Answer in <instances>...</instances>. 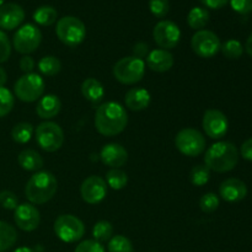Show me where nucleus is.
I'll return each instance as SVG.
<instances>
[{
	"label": "nucleus",
	"mask_w": 252,
	"mask_h": 252,
	"mask_svg": "<svg viewBox=\"0 0 252 252\" xmlns=\"http://www.w3.org/2000/svg\"><path fill=\"white\" fill-rule=\"evenodd\" d=\"M58 181L49 171H37L32 175L25 187V194L32 204H44L57 193Z\"/></svg>",
	"instance_id": "3"
},
{
	"label": "nucleus",
	"mask_w": 252,
	"mask_h": 252,
	"mask_svg": "<svg viewBox=\"0 0 252 252\" xmlns=\"http://www.w3.org/2000/svg\"><path fill=\"white\" fill-rule=\"evenodd\" d=\"M206 144L204 135L194 128H184L175 137V145L185 157H198L206 150Z\"/></svg>",
	"instance_id": "8"
},
{
	"label": "nucleus",
	"mask_w": 252,
	"mask_h": 252,
	"mask_svg": "<svg viewBox=\"0 0 252 252\" xmlns=\"http://www.w3.org/2000/svg\"><path fill=\"white\" fill-rule=\"evenodd\" d=\"M36 142L42 150L47 153H54L63 147L64 132L57 123L46 121L37 126L34 130Z\"/></svg>",
	"instance_id": "7"
},
{
	"label": "nucleus",
	"mask_w": 252,
	"mask_h": 252,
	"mask_svg": "<svg viewBox=\"0 0 252 252\" xmlns=\"http://www.w3.org/2000/svg\"><path fill=\"white\" fill-rule=\"evenodd\" d=\"M34 129L33 126L31 123L27 122H20L14 126L11 130V137L14 142L19 143V144H26L31 140L32 135H33Z\"/></svg>",
	"instance_id": "27"
},
{
	"label": "nucleus",
	"mask_w": 252,
	"mask_h": 252,
	"mask_svg": "<svg viewBox=\"0 0 252 252\" xmlns=\"http://www.w3.org/2000/svg\"><path fill=\"white\" fill-rule=\"evenodd\" d=\"M113 235V226L108 220H100L94 225L93 228V236L94 240L97 243H106L110 241V239Z\"/></svg>",
	"instance_id": "30"
},
{
	"label": "nucleus",
	"mask_w": 252,
	"mask_h": 252,
	"mask_svg": "<svg viewBox=\"0 0 252 252\" xmlns=\"http://www.w3.org/2000/svg\"><path fill=\"white\" fill-rule=\"evenodd\" d=\"M34 65H36V63H34V59L31 56H24L20 59V69L25 74L33 73Z\"/></svg>",
	"instance_id": "42"
},
{
	"label": "nucleus",
	"mask_w": 252,
	"mask_h": 252,
	"mask_svg": "<svg viewBox=\"0 0 252 252\" xmlns=\"http://www.w3.org/2000/svg\"><path fill=\"white\" fill-rule=\"evenodd\" d=\"M62 110V102L59 97L53 94L42 96L36 106V113L42 120H52L59 115Z\"/></svg>",
	"instance_id": "21"
},
{
	"label": "nucleus",
	"mask_w": 252,
	"mask_h": 252,
	"mask_svg": "<svg viewBox=\"0 0 252 252\" xmlns=\"http://www.w3.org/2000/svg\"><path fill=\"white\" fill-rule=\"evenodd\" d=\"M100 159L106 166L111 169H120L127 162L128 152L118 143H108L101 149Z\"/></svg>",
	"instance_id": "17"
},
{
	"label": "nucleus",
	"mask_w": 252,
	"mask_h": 252,
	"mask_svg": "<svg viewBox=\"0 0 252 252\" xmlns=\"http://www.w3.org/2000/svg\"><path fill=\"white\" fill-rule=\"evenodd\" d=\"M245 51H246V53L249 54V56L252 57V33L250 34V36H249L248 41H246Z\"/></svg>",
	"instance_id": "46"
},
{
	"label": "nucleus",
	"mask_w": 252,
	"mask_h": 252,
	"mask_svg": "<svg viewBox=\"0 0 252 252\" xmlns=\"http://www.w3.org/2000/svg\"><path fill=\"white\" fill-rule=\"evenodd\" d=\"M11 56V43L6 33L0 31V64L5 63Z\"/></svg>",
	"instance_id": "38"
},
{
	"label": "nucleus",
	"mask_w": 252,
	"mask_h": 252,
	"mask_svg": "<svg viewBox=\"0 0 252 252\" xmlns=\"http://www.w3.org/2000/svg\"><path fill=\"white\" fill-rule=\"evenodd\" d=\"M219 204H220L219 197L213 192H208V193L203 194L199 199V208L204 213H213L218 209Z\"/></svg>",
	"instance_id": "35"
},
{
	"label": "nucleus",
	"mask_w": 252,
	"mask_h": 252,
	"mask_svg": "<svg viewBox=\"0 0 252 252\" xmlns=\"http://www.w3.org/2000/svg\"><path fill=\"white\" fill-rule=\"evenodd\" d=\"M57 19H58V11L49 5L39 6L33 12L34 22L41 26H51L57 21Z\"/></svg>",
	"instance_id": "26"
},
{
	"label": "nucleus",
	"mask_w": 252,
	"mask_h": 252,
	"mask_svg": "<svg viewBox=\"0 0 252 252\" xmlns=\"http://www.w3.org/2000/svg\"><path fill=\"white\" fill-rule=\"evenodd\" d=\"M128 125V115L121 103L105 102L96 108L95 128L105 137H115L121 134Z\"/></svg>",
	"instance_id": "1"
},
{
	"label": "nucleus",
	"mask_w": 252,
	"mask_h": 252,
	"mask_svg": "<svg viewBox=\"0 0 252 252\" xmlns=\"http://www.w3.org/2000/svg\"><path fill=\"white\" fill-rule=\"evenodd\" d=\"M153 37L158 46L165 51L174 49L181 39V31L175 22L170 20H162L155 25L153 30Z\"/></svg>",
	"instance_id": "12"
},
{
	"label": "nucleus",
	"mask_w": 252,
	"mask_h": 252,
	"mask_svg": "<svg viewBox=\"0 0 252 252\" xmlns=\"http://www.w3.org/2000/svg\"><path fill=\"white\" fill-rule=\"evenodd\" d=\"M147 65L150 70L157 71V73H165L169 71L174 65V56L169 51L165 49H153L148 54Z\"/></svg>",
	"instance_id": "19"
},
{
	"label": "nucleus",
	"mask_w": 252,
	"mask_h": 252,
	"mask_svg": "<svg viewBox=\"0 0 252 252\" xmlns=\"http://www.w3.org/2000/svg\"><path fill=\"white\" fill-rule=\"evenodd\" d=\"M17 231L11 224L0 220V252H5L16 244Z\"/></svg>",
	"instance_id": "25"
},
{
	"label": "nucleus",
	"mask_w": 252,
	"mask_h": 252,
	"mask_svg": "<svg viewBox=\"0 0 252 252\" xmlns=\"http://www.w3.org/2000/svg\"><path fill=\"white\" fill-rule=\"evenodd\" d=\"M219 194L221 198L229 203H236L240 202L248 196V186L241 180L230 177L224 180L219 186Z\"/></svg>",
	"instance_id": "16"
},
{
	"label": "nucleus",
	"mask_w": 252,
	"mask_h": 252,
	"mask_svg": "<svg viewBox=\"0 0 252 252\" xmlns=\"http://www.w3.org/2000/svg\"><path fill=\"white\" fill-rule=\"evenodd\" d=\"M112 74L123 85H134L144 78L145 63L134 56L125 57L113 65Z\"/></svg>",
	"instance_id": "4"
},
{
	"label": "nucleus",
	"mask_w": 252,
	"mask_h": 252,
	"mask_svg": "<svg viewBox=\"0 0 252 252\" xmlns=\"http://www.w3.org/2000/svg\"><path fill=\"white\" fill-rule=\"evenodd\" d=\"M80 194L83 201L88 204H98L107 194V184L102 177L91 175L81 184Z\"/></svg>",
	"instance_id": "14"
},
{
	"label": "nucleus",
	"mask_w": 252,
	"mask_h": 252,
	"mask_svg": "<svg viewBox=\"0 0 252 252\" xmlns=\"http://www.w3.org/2000/svg\"><path fill=\"white\" fill-rule=\"evenodd\" d=\"M106 184L110 186L112 189L120 191V189H125L128 184V176L123 170L121 169H111L106 174Z\"/></svg>",
	"instance_id": "29"
},
{
	"label": "nucleus",
	"mask_w": 252,
	"mask_h": 252,
	"mask_svg": "<svg viewBox=\"0 0 252 252\" xmlns=\"http://www.w3.org/2000/svg\"><path fill=\"white\" fill-rule=\"evenodd\" d=\"M74 252H105V249L96 240H85L76 246Z\"/></svg>",
	"instance_id": "39"
},
{
	"label": "nucleus",
	"mask_w": 252,
	"mask_h": 252,
	"mask_svg": "<svg viewBox=\"0 0 252 252\" xmlns=\"http://www.w3.org/2000/svg\"><path fill=\"white\" fill-rule=\"evenodd\" d=\"M132 51H133V54H134V57H137V58L139 59L147 58L148 54L150 53L149 44L145 43V42H138V43H135Z\"/></svg>",
	"instance_id": "41"
},
{
	"label": "nucleus",
	"mask_w": 252,
	"mask_h": 252,
	"mask_svg": "<svg viewBox=\"0 0 252 252\" xmlns=\"http://www.w3.org/2000/svg\"><path fill=\"white\" fill-rule=\"evenodd\" d=\"M149 9L155 17L162 19L169 14L170 2L169 0H149Z\"/></svg>",
	"instance_id": "36"
},
{
	"label": "nucleus",
	"mask_w": 252,
	"mask_h": 252,
	"mask_svg": "<svg viewBox=\"0 0 252 252\" xmlns=\"http://www.w3.org/2000/svg\"><path fill=\"white\" fill-rule=\"evenodd\" d=\"M152 102V96L150 93L144 88H133L127 91L125 96L126 107L129 108L130 111H144L149 107Z\"/></svg>",
	"instance_id": "20"
},
{
	"label": "nucleus",
	"mask_w": 252,
	"mask_h": 252,
	"mask_svg": "<svg viewBox=\"0 0 252 252\" xmlns=\"http://www.w3.org/2000/svg\"><path fill=\"white\" fill-rule=\"evenodd\" d=\"M209 17L211 16H209L208 10L201 6H196L189 10V15H187V24L191 29L199 31L208 25Z\"/></svg>",
	"instance_id": "24"
},
{
	"label": "nucleus",
	"mask_w": 252,
	"mask_h": 252,
	"mask_svg": "<svg viewBox=\"0 0 252 252\" xmlns=\"http://www.w3.org/2000/svg\"><path fill=\"white\" fill-rule=\"evenodd\" d=\"M56 33L62 43L73 48L84 42L86 37V27L78 17L64 16L57 22Z\"/></svg>",
	"instance_id": "5"
},
{
	"label": "nucleus",
	"mask_w": 252,
	"mask_h": 252,
	"mask_svg": "<svg viewBox=\"0 0 252 252\" xmlns=\"http://www.w3.org/2000/svg\"><path fill=\"white\" fill-rule=\"evenodd\" d=\"M220 39L209 30H199L192 36L191 48L198 57L204 59L213 58L220 51Z\"/></svg>",
	"instance_id": "11"
},
{
	"label": "nucleus",
	"mask_w": 252,
	"mask_h": 252,
	"mask_svg": "<svg viewBox=\"0 0 252 252\" xmlns=\"http://www.w3.org/2000/svg\"><path fill=\"white\" fill-rule=\"evenodd\" d=\"M14 252H34V251L32 250V249H30V248H26V246H22V248H19V249H16V250H15Z\"/></svg>",
	"instance_id": "47"
},
{
	"label": "nucleus",
	"mask_w": 252,
	"mask_h": 252,
	"mask_svg": "<svg viewBox=\"0 0 252 252\" xmlns=\"http://www.w3.org/2000/svg\"><path fill=\"white\" fill-rule=\"evenodd\" d=\"M44 88L46 84L39 74L29 73L17 79L14 85V93L22 102H34L43 96Z\"/></svg>",
	"instance_id": "6"
},
{
	"label": "nucleus",
	"mask_w": 252,
	"mask_h": 252,
	"mask_svg": "<svg viewBox=\"0 0 252 252\" xmlns=\"http://www.w3.org/2000/svg\"><path fill=\"white\" fill-rule=\"evenodd\" d=\"M240 155L248 161H252V138L243 143L240 148Z\"/></svg>",
	"instance_id": "43"
},
{
	"label": "nucleus",
	"mask_w": 252,
	"mask_h": 252,
	"mask_svg": "<svg viewBox=\"0 0 252 252\" xmlns=\"http://www.w3.org/2000/svg\"><path fill=\"white\" fill-rule=\"evenodd\" d=\"M14 220L17 228L24 231H33L38 228L41 216L39 211L32 203H22L17 206L14 213Z\"/></svg>",
	"instance_id": "15"
},
{
	"label": "nucleus",
	"mask_w": 252,
	"mask_h": 252,
	"mask_svg": "<svg viewBox=\"0 0 252 252\" xmlns=\"http://www.w3.org/2000/svg\"><path fill=\"white\" fill-rule=\"evenodd\" d=\"M221 53L228 59H239L244 53V47L238 39H228L220 47Z\"/></svg>",
	"instance_id": "32"
},
{
	"label": "nucleus",
	"mask_w": 252,
	"mask_h": 252,
	"mask_svg": "<svg viewBox=\"0 0 252 252\" xmlns=\"http://www.w3.org/2000/svg\"><path fill=\"white\" fill-rule=\"evenodd\" d=\"M0 206L7 211H15L19 206V198L14 192L5 189L0 192Z\"/></svg>",
	"instance_id": "37"
},
{
	"label": "nucleus",
	"mask_w": 252,
	"mask_h": 252,
	"mask_svg": "<svg viewBox=\"0 0 252 252\" xmlns=\"http://www.w3.org/2000/svg\"><path fill=\"white\" fill-rule=\"evenodd\" d=\"M7 81V73L2 66H0V88H5Z\"/></svg>",
	"instance_id": "45"
},
{
	"label": "nucleus",
	"mask_w": 252,
	"mask_h": 252,
	"mask_svg": "<svg viewBox=\"0 0 252 252\" xmlns=\"http://www.w3.org/2000/svg\"><path fill=\"white\" fill-rule=\"evenodd\" d=\"M234 11L238 14H249L252 11V0H229Z\"/></svg>",
	"instance_id": "40"
},
{
	"label": "nucleus",
	"mask_w": 252,
	"mask_h": 252,
	"mask_svg": "<svg viewBox=\"0 0 252 252\" xmlns=\"http://www.w3.org/2000/svg\"><path fill=\"white\" fill-rule=\"evenodd\" d=\"M54 233L63 243H76L85 234V226L73 214H62L54 221Z\"/></svg>",
	"instance_id": "9"
},
{
	"label": "nucleus",
	"mask_w": 252,
	"mask_h": 252,
	"mask_svg": "<svg viewBox=\"0 0 252 252\" xmlns=\"http://www.w3.org/2000/svg\"><path fill=\"white\" fill-rule=\"evenodd\" d=\"M4 1H5V0H0V6H1V5L4 4Z\"/></svg>",
	"instance_id": "48"
},
{
	"label": "nucleus",
	"mask_w": 252,
	"mask_h": 252,
	"mask_svg": "<svg viewBox=\"0 0 252 252\" xmlns=\"http://www.w3.org/2000/svg\"><path fill=\"white\" fill-rule=\"evenodd\" d=\"M199 1H201L204 6L209 7V9L218 10L225 6L229 2V0H199Z\"/></svg>",
	"instance_id": "44"
},
{
	"label": "nucleus",
	"mask_w": 252,
	"mask_h": 252,
	"mask_svg": "<svg viewBox=\"0 0 252 252\" xmlns=\"http://www.w3.org/2000/svg\"><path fill=\"white\" fill-rule=\"evenodd\" d=\"M108 252H133V244L123 235H115L110 239L107 245Z\"/></svg>",
	"instance_id": "33"
},
{
	"label": "nucleus",
	"mask_w": 252,
	"mask_h": 252,
	"mask_svg": "<svg viewBox=\"0 0 252 252\" xmlns=\"http://www.w3.org/2000/svg\"><path fill=\"white\" fill-rule=\"evenodd\" d=\"M42 42V33L37 26L32 24H26L20 27L14 34L12 44L15 51L19 53L29 56L36 51Z\"/></svg>",
	"instance_id": "10"
},
{
	"label": "nucleus",
	"mask_w": 252,
	"mask_h": 252,
	"mask_svg": "<svg viewBox=\"0 0 252 252\" xmlns=\"http://www.w3.org/2000/svg\"><path fill=\"white\" fill-rule=\"evenodd\" d=\"M204 133L212 139H221L225 137L229 129V121L221 111L209 108L204 112L202 120Z\"/></svg>",
	"instance_id": "13"
},
{
	"label": "nucleus",
	"mask_w": 252,
	"mask_h": 252,
	"mask_svg": "<svg viewBox=\"0 0 252 252\" xmlns=\"http://www.w3.org/2000/svg\"><path fill=\"white\" fill-rule=\"evenodd\" d=\"M239 162V150L231 142L214 143L204 154V165L211 171L229 172L235 169Z\"/></svg>",
	"instance_id": "2"
},
{
	"label": "nucleus",
	"mask_w": 252,
	"mask_h": 252,
	"mask_svg": "<svg viewBox=\"0 0 252 252\" xmlns=\"http://www.w3.org/2000/svg\"><path fill=\"white\" fill-rule=\"evenodd\" d=\"M81 94L91 105H98L105 97V88L95 78H88L81 84Z\"/></svg>",
	"instance_id": "22"
},
{
	"label": "nucleus",
	"mask_w": 252,
	"mask_h": 252,
	"mask_svg": "<svg viewBox=\"0 0 252 252\" xmlns=\"http://www.w3.org/2000/svg\"><path fill=\"white\" fill-rule=\"evenodd\" d=\"M17 162L26 171H38L43 167L44 161L39 153L33 149H25L17 157Z\"/></svg>",
	"instance_id": "23"
},
{
	"label": "nucleus",
	"mask_w": 252,
	"mask_h": 252,
	"mask_svg": "<svg viewBox=\"0 0 252 252\" xmlns=\"http://www.w3.org/2000/svg\"><path fill=\"white\" fill-rule=\"evenodd\" d=\"M15 97L11 91L6 88H0V118L5 117L12 111Z\"/></svg>",
	"instance_id": "34"
},
{
	"label": "nucleus",
	"mask_w": 252,
	"mask_h": 252,
	"mask_svg": "<svg viewBox=\"0 0 252 252\" xmlns=\"http://www.w3.org/2000/svg\"><path fill=\"white\" fill-rule=\"evenodd\" d=\"M24 20L25 11L19 4L7 2L0 6V29L11 31L19 27Z\"/></svg>",
	"instance_id": "18"
},
{
	"label": "nucleus",
	"mask_w": 252,
	"mask_h": 252,
	"mask_svg": "<svg viewBox=\"0 0 252 252\" xmlns=\"http://www.w3.org/2000/svg\"><path fill=\"white\" fill-rule=\"evenodd\" d=\"M38 70L46 76H54L62 70V63L57 57L54 56H46L39 59Z\"/></svg>",
	"instance_id": "28"
},
{
	"label": "nucleus",
	"mask_w": 252,
	"mask_h": 252,
	"mask_svg": "<svg viewBox=\"0 0 252 252\" xmlns=\"http://www.w3.org/2000/svg\"><path fill=\"white\" fill-rule=\"evenodd\" d=\"M209 179H211V170L206 165H196L189 172V181L193 186H204L208 184Z\"/></svg>",
	"instance_id": "31"
}]
</instances>
